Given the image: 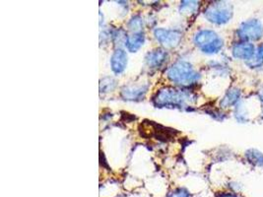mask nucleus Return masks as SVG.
I'll use <instances>...</instances> for the list:
<instances>
[{
    "mask_svg": "<svg viewBox=\"0 0 263 197\" xmlns=\"http://www.w3.org/2000/svg\"><path fill=\"white\" fill-rule=\"evenodd\" d=\"M193 95L183 90L167 87L159 90L153 98V103L159 108H183L187 102H192Z\"/></svg>",
    "mask_w": 263,
    "mask_h": 197,
    "instance_id": "nucleus-1",
    "label": "nucleus"
},
{
    "mask_svg": "<svg viewBox=\"0 0 263 197\" xmlns=\"http://www.w3.org/2000/svg\"><path fill=\"white\" fill-rule=\"evenodd\" d=\"M167 76L172 82L181 86L192 85L200 78L199 74L193 69L192 64L183 61L173 64L167 70Z\"/></svg>",
    "mask_w": 263,
    "mask_h": 197,
    "instance_id": "nucleus-2",
    "label": "nucleus"
},
{
    "mask_svg": "<svg viewBox=\"0 0 263 197\" xmlns=\"http://www.w3.org/2000/svg\"><path fill=\"white\" fill-rule=\"evenodd\" d=\"M194 44L204 53L214 54L222 49L224 41L212 30H201L195 34Z\"/></svg>",
    "mask_w": 263,
    "mask_h": 197,
    "instance_id": "nucleus-3",
    "label": "nucleus"
},
{
    "mask_svg": "<svg viewBox=\"0 0 263 197\" xmlns=\"http://www.w3.org/2000/svg\"><path fill=\"white\" fill-rule=\"evenodd\" d=\"M204 16L213 24H226L232 19L233 6L226 1H216L208 5L204 11Z\"/></svg>",
    "mask_w": 263,
    "mask_h": 197,
    "instance_id": "nucleus-4",
    "label": "nucleus"
},
{
    "mask_svg": "<svg viewBox=\"0 0 263 197\" xmlns=\"http://www.w3.org/2000/svg\"><path fill=\"white\" fill-rule=\"evenodd\" d=\"M241 42H256L263 37V24L258 19H251L240 25L237 31Z\"/></svg>",
    "mask_w": 263,
    "mask_h": 197,
    "instance_id": "nucleus-5",
    "label": "nucleus"
},
{
    "mask_svg": "<svg viewBox=\"0 0 263 197\" xmlns=\"http://www.w3.org/2000/svg\"><path fill=\"white\" fill-rule=\"evenodd\" d=\"M156 40L166 48H176L180 45L181 41V34L176 30H167V29H156L154 31Z\"/></svg>",
    "mask_w": 263,
    "mask_h": 197,
    "instance_id": "nucleus-6",
    "label": "nucleus"
},
{
    "mask_svg": "<svg viewBox=\"0 0 263 197\" xmlns=\"http://www.w3.org/2000/svg\"><path fill=\"white\" fill-rule=\"evenodd\" d=\"M255 53V47L249 42L236 43L232 48V54L237 60L248 62L254 56Z\"/></svg>",
    "mask_w": 263,
    "mask_h": 197,
    "instance_id": "nucleus-7",
    "label": "nucleus"
},
{
    "mask_svg": "<svg viewBox=\"0 0 263 197\" xmlns=\"http://www.w3.org/2000/svg\"><path fill=\"white\" fill-rule=\"evenodd\" d=\"M127 65V54L123 49H117L110 58L111 70L116 74L122 73Z\"/></svg>",
    "mask_w": 263,
    "mask_h": 197,
    "instance_id": "nucleus-8",
    "label": "nucleus"
},
{
    "mask_svg": "<svg viewBox=\"0 0 263 197\" xmlns=\"http://www.w3.org/2000/svg\"><path fill=\"white\" fill-rule=\"evenodd\" d=\"M167 53L162 49H156L146 55V63L150 68H159L167 61Z\"/></svg>",
    "mask_w": 263,
    "mask_h": 197,
    "instance_id": "nucleus-9",
    "label": "nucleus"
},
{
    "mask_svg": "<svg viewBox=\"0 0 263 197\" xmlns=\"http://www.w3.org/2000/svg\"><path fill=\"white\" fill-rule=\"evenodd\" d=\"M148 86L124 87L121 90V97L127 101L141 100L147 93Z\"/></svg>",
    "mask_w": 263,
    "mask_h": 197,
    "instance_id": "nucleus-10",
    "label": "nucleus"
},
{
    "mask_svg": "<svg viewBox=\"0 0 263 197\" xmlns=\"http://www.w3.org/2000/svg\"><path fill=\"white\" fill-rule=\"evenodd\" d=\"M240 96H241V92L239 88H231L221 100L220 107L222 109H228L239 104Z\"/></svg>",
    "mask_w": 263,
    "mask_h": 197,
    "instance_id": "nucleus-11",
    "label": "nucleus"
},
{
    "mask_svg": "<svg viewBox=\"0 0 263 197\" xmlns=\"http://www.w3.org/2000/svg\"><path fill=\"white\" fill-rule=\"evenodd\" d=\"M145 42V36L143 33H133L130 36H127L125 47L132 52H135L143 46Z\"/></svg>",
    "mask_w": 263,
    "mask_h": 197,
    "instance_id": "nucleus-12",
    "label": "nucleus"
},
{
    "mask_svg": "<svg viewBox=\"0 0 263 197\" xmlns=\"http://www.w3.org/2000/svg\"><path fill=\"white\" fill-rule=\"evenodd\" d=\"M246 158L249 163L255 167H262L263 154L256 149H250L246 152Z\"/></svg>",
    "mask_w": 263,
    "mask_h": 197,
    "instance_id": "nucleus-13",
    "label": "nucleus"
},
{
    "mask_svg": "<svg viewBox=\"0 0 263 197\" xmlns=\"http://www.w3.org/2000/svg\"><path fill=\"white\" fill-rule=\"evenodd\" d=\"M117 87V82L114 78L110 77H106L104 79L101 80L100 83V90L103 93H108V92H112Z\"/></svg>",
    "mask_w": 263,
    "mask_h": 197,
    "instance_id": "nucleus-14",
    "label": "nucleus"
},
{
    "mask_svg": "<svg viewBox=\"0 0 263 197\" xmlns=\"http://www.w3.org/2000/svg\"><path fill=\"white\" fill-rule=\"evenodd\" d=\"M199 6V2L197 1H182L180 5V11L182 13L192 14L196 12Z\"/></svg>",
    "mask_w": 263,
    "mask_h": 197,
    "instance_id": "nucleus-15",
    "label": "nucleus"
},
{
    "mask_svg": "<svg viewBox=\"0 0 263 197\" xmlns=\"http://www.w3.org/2000/svg\"><path fill=\"white\" fill-rule=\"evenodd\" d=\"M143 20L140 16H134L128 23V28L134 33H140L143 28Z\"/></svg>",
    "mask_w": 263,
    "mask_h": 197,
    "instance_id": "nucleus-16",
    "label": "nucleus"
},
{
    "mask_svg": "<svg viewBox=\"0 0 263 197\" xmlns=\"http://www.w3.org/2000/svg\"><path fill=\"white\" fill-rule=\"evenodd\" d=\"M167 197H192V194L187 189L183 187H179L173 190L171 193H168Z\"/></svg>",
    "mask_w": 263,
    "mask_h": 197,
    "instance_id": "nucleus-17",
    "label": "nucleus"
},
{
    "mask_svg": "<svg viewBox=\"0 0 263 197\" xmlns=\"http://www.w3.org/2000/svg\"><path fill=\"white\" fill-rule=\"evenodd\" d=\"M217 197H241L239 196L237 193H233V192H222L220 194H218Z\"/></svg>",
    "mask_w": 263,
    "mask_h": 197,
    "instance_id": "nucleus-18",
    "label": "nucleus"
},
{
    "mask_svg": "<svg viewBox=\"0 0 263 197\" xmlns=\"http://www.w3.org/2000/svg\"><path fill=\"white\" fill-rule=\"evenodd\" d=\"M256 55H257L261 61H263V44L258 47L257 51H256Z\"/></svg>",
    "mask_w": 263,
    "mask_h": 197,
    "instance_id": "nucleus-19",
    "label": "nucleus"
},
{
    "mask_svg": "<svg viewBox=\"0 0 263 197\" xmlns=\"http://www.w3.org/2000/svg\"><path fill=\"white\" fill-rule=\"evenodd\" d=\"M258 98H260V101L263 103V87L260 91H258Z\"/></svg>",
    "mask_w": 263,
    "mask_h": 197,
    "instance_id": "nucleus-20",
    "label": "nucleus"
},
{
    "mask_svg": "<svg viewBox=\"0 0 263 197\" xmlns=\"http://www.w3.org/2000/svg\"><path fill=\"white\" fill-rule=\"evenodd\" d=\"M261 117L263 119V111H262V115H261Z\"/></svg>",
    "mask_w": 263,
    "mask_h": 197,
    "instance_id": "nucleus-21",
    "label": "nucleus"
}]
</instances>
